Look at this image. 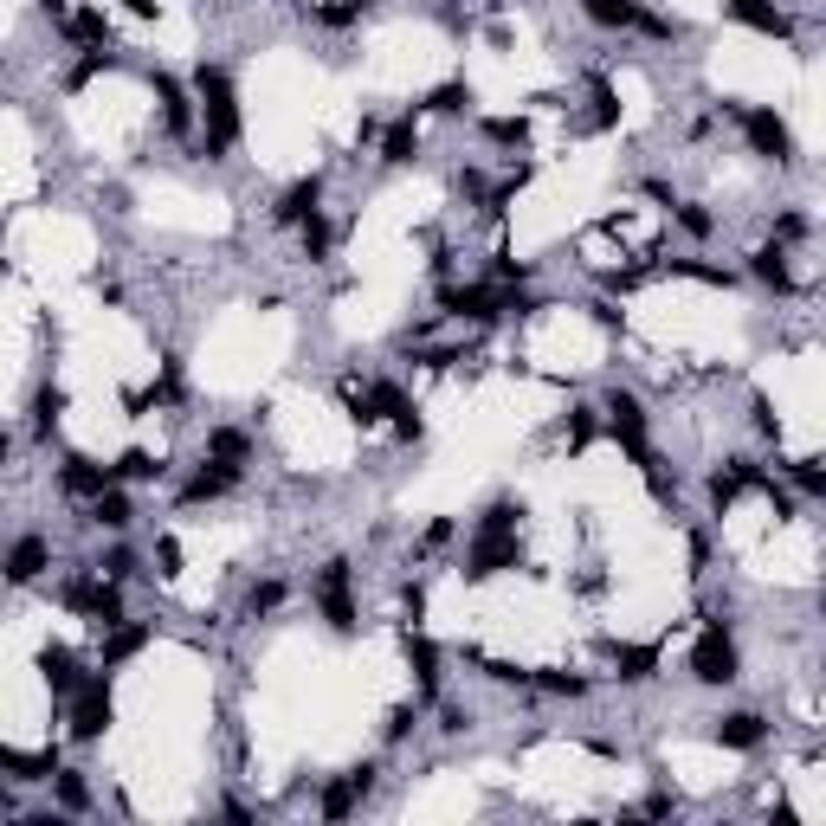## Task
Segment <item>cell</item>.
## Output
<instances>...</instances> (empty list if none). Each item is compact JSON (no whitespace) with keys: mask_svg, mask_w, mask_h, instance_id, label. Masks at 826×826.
Segmentation results:
<instances>
[{"mask_svg":"<svg viewBox=\"0 0 826 826\" xmlns=\"http://www.w3.org/2000/svg\"><path fill=\"white\" fill-rule=\"evenodd\" d=\"M194 91H201L206 104V155H226L233 142H239V91H233V78L220 66H201L194 71Z\"/></svg>","mask_w":826,"mask_h":826,"instance_id":"1","label":"cell"},{"mask_svg":"<svg viewBox=\"0 0 826 826\" xmlns=\"http://www.w3.org/2000/svg\"><path fill=\"white\" fill-rule=\"evenodd\" d=\"M691 678H697V685H736V678H743V659H736V639H730L723 620H710V626L697 633V646H691Z\"/></svg>","mask_w":826,"mask_h":826,"instance_id":"2","label":"cell"},{"mask_svg":"<svg viewBox=\"0 0 826 826\" xmlns=\"http://www.w3.org/2000/svg\"><path fill=\"white\" fill-rule=\"evenodd\" d=\"M601 413H607V433L626 446V459H633L639 472H646V465H659V459H652V439H646V408H639V394L614 388V394L601 401Z\"/></svg>","mask_w":826,"mask_h":826,"instance_id":"3","label":"cell"},{"mask_svg":"<svg viewBox=\"0 0 826 826\" xmlns=\"http://www.w3.org/2000/svg\"><path fill=\"white\" fill-rule=\"evenodd\" d=\"M736 123H743V137H750V149H756L762 162H794V137H788V123L768 110V104H756V110H743V104H723Z\"/></svg>","mask_w":826,"mask_h":826,"instance_id":"4","label":"cell"},{"mask_svg":"<svg viewBox=\"0 0 826 826\" xmlns=\"http://www.w3.org/2000/svg\"><path fill=\"white\" fill-rule=\"evenodd\" d=\"M117 704H110V678H84L78 697H71V743H97L110 730Z\"/></svg>","mask_w":826,"mask_h":826,"instance_id":"5","label":"cell"},{"mask_svg":"<svg viewBox=\"0 0 826 826\" xmlns=\"http://www.w3.org/2000/svg\"><path fill=\"white\" fill-rule=\"evenodd\" d=\"M317 607H323V620L337 626V633H355L362 620H355V594H349V562L337 555V562H323V575H317Z\"/></svg>","mask_w":826,"mask_h":826,"instance_id":"6","label":"cell"},{"mask_svg":"<svg viewBox=\"0 0 826 826\" xmlns=\"http://www.w3.org/2000/svg\"><path fill=\"white\" fill-rule=\"evenodd\" d=\"M523 550H517V536H472V550H465V581H491V575H504V568H517Z\"/></svg>","mask_w":826,"mask_h":826,"instance_id":"7","label":"cell"},{"mask_svg":"<svg viewBox=\"0 0 826 826\" xmlns=\"http://www.w3.org/2000/svg\"><path fill=\"white\" fill-rule=\"evenodd\" d=\"M368 788H375V768H368V762H355L343 781H330V788H323L317 814H323V821H349V814H355V801H362Z\"/></svg>","mask_w":826,"mask_h":826,"instance_id":"8","label":"cell"},{"mask_svg":"<svg viewBox=\"0 0 826 826\" xmlns=\"http://www.w3.org/2000/svg\"><path fill=\"white\" fill-rule=\"evenodd\" d=\"M110 479H117V472H104V465H97V459H84V452H71L66 465H59V491H66V497H78V504L104 497V491H110Z\"/></svg>","mask_w":826,"mask_h":826,"instance_id":"9","label":"cell"},{"mask_svg":"<svg viewBox=\"0 0 826 826\" xmlns=\"http://www.w3.org/2000/svg\"><path fill=\"white\" fill-rule=\"evenodd\" d=\"M723 13H730L736 26L762 33V39H788V33H794V26H788V13H781L775 0H723Z\"/></svg>","mask_w":826,"mask_h":826,"instance_id":"10","label":"cell"},{"mask_svg":"<svg viewBox=\"0 0 826 826\" xmlns=\"http://www.w3.org/2000/svg\"><path fill=\"white\" fill-rule=\"evenodd\" d=\"M39 672H46V691H52L59 704H71L78 685H84V665H78L71 646H46V652H39Z\"/></svg>","mask_w":826,"mask_h":826,"instance_id":"11","label":"cell"},{"mask_svg":"<svg viewBox=\"0 0 826 826\" xmlns=\"http://www.w3.org/2000/svg\"><path fill=\"white\" fill-rule=\"evenodd\" d=\"M149 91H155V104H162V123H168L175 137H188V130H194V104H188V91H181V78H168V71H155V78H149Z\"/></svg>","mask_w":826,"mask_h":826,"instance_id":"12","label":"cell"},{"mask_svg":"<svg viewBox=\"0 0 826 826\" xmlns=\"http://www.w3.org/2000/svg\"><path fill=\"white\" fill-rule=\"evenodd\" d=\"M46 568H52V543H46V536H20V543L7 550V581H13V588L39 581Z\"/></svg>","mask_w":826,"mask_h":826,"instance_id":"13","label":"cell"},{"mask_svg":"<svg viewBox=\"0 0 826 826\" xmlns=\"http://www.w3.org/2000/svg\"><path fill=\"white\" fill-rule=\"evenodd\" d=\"M323 181H317V175H304V181H291V188H284V194H278V206H272V220L278 226H304V220H310V213H323Z\"/></svg>","mask_w":826,"mask_h":826,"instance_id":"14","label":"cell"},{"mask_svg":"<svg viewBox=\"0 0 826 826\" xmlns=\"http://www.w3.org/2000/svg\"><path fill=\"white\" fill-rule=\"evenodd\" d=\"M710 736H717L723 750H762V743H768V723H762L756 710H730V717L710 723Z\"/></svg>","mask_w":826,"mask_h":826,"instance_id":"15","label":"cell"},{"mask_svg":"<svg viewBox=\"0 0 826 826\" xmlns=\"http://www.w3.org/2000/svg\"><path fill=\"white\" fill-rule=\"evenodd\" d=\"M413 155H420V117H401V123H388V130H381V162H388V168H408Z\"/></svg>","mask_w":826,"mask_h":826,"instance_id":"16","label":"cell"},{"mask_svg":"<svg viewBox=\"0 0 826 826\" xmlns=\"http://www.w3.org/2000/svg\"><path fill=\"white\" fill-rule=\"evenodd\" d=\"M0 768H13V781H26V788H33V781H52V775H59V750L26 756V750H13V743H7V750H0Z\"/></svg>","mask_w":826,"mask_h":826,"instance_id":"17","label":"cell"},{"mask_svg":"<svg viewBox=\"0 0 826 826\" xmlns=\"http://www.w3.org/2000/svg\"><path fill=\"white\" fill-rule=\"evenodd\" d=\"M233 479H239L233 465H220V459H206L201 472L188 479V491H181V504H213V497H226V491H233Z\"/></svg>","mask_w":826,"mask_h":826,"instance_id":"18","label":"cell"},{"mask_svg":"<svg viewBox=\"0 0 826 826\" xmlns=\"http://www.w3.org/2000/svg\"><path fill=\"white\" fill-rule=\"evenodd\" d=\"M149 639H155V626H137V620L110 626V639H104V672H110V665H123V659H137Z\"/></svg>","mask_w":826,"mask_h":826,"instance_id":"19","label":"cell"},{"mask_svg":"<svg viewBox=\"0 0 826 826\" xmlns=\"http://www.w3.org/2000/svg\"><path fill=\"white\" fill-rule=\"evenodd\" d=\"M614 672L620 685H646L659 672V646H614Z\"/></svg>","mask_w":826,"mask_h":826,"instance_id":"20","label":"cell"},{"mask_svg":"<svg viewBox=\"0 0 826 826\" xmlns=\"http://www.w3.org/2000/svg\"><path fill=\"white\" fill-rule=\"evenodd\" d=\"M581 13H588V26H601V33H626V26L639 20V0H581Z\"/></svg>","mask_w":826,"mask_h":826,"instance_id":"21","label":"cell"},{"mask_svg":"<svg viewBox=\"0 0 826 826\" xmlns=\"http://www.w3.org/2000/svg\"><path fill=\"white\" fill-rule=\"evenodd\" d=\"M206 459H220V465L239 472V465L252 459V439H246L239 426H213V433H206Z\"/></svg>","mask_w":826,"mask_h":826,"instance_id":"22","label":"cell"},{"mask_svg":"<svg viewBox=\"0 0 826 826\" xmlns=\"http://www.w3.org/2000/svg\"><path fill=\"white\" fill-rule=\"evenodd\" d=\"M517 523H523V497H491L479 517V536H517Z\"/></svg>","mask_w":826,"mask_h":826,"instance_id":"23","label":"cell"},{"mask_svg":"<svg viewBox=\"0 0 826 826\" xmlns=\"http://www.w3.org/2000/svg\"><path fill=\"white\" fill-rule=\"evenodd\" d=\"M750 272H756L768 291H794V278H788V252H781L775 239H768L762 252H750Z\"/></svg>","mask_w":826,"mask_h":826,"instance_id":"24","label":"cell"},{"mask_svg":"<svg viewBox=\"0 0 826 826\" xmlns=\"http://www.w3.org/2000/svg\"><path fill=\"white\" fill-rule=\"evenodd\" d=\"M130 517H137V510H130V497H123L117 484H110L104 497H91V523H97V530H130Z\"/></svg>","mask_w":826,"mask_h":826,"instance_id":"25","label":"cell"},{"mask_svg":"<svg viewBox=\"0 0 826 826\" xmlns=\"http://www.w3.org/2000/svg\"><path fill=\"white\" fill-rule=\"evenodd\" d=\"M408 665H413V678H420V691H439V646L433 639L408 633Z\"/></svg>","mask_w":826,"mask_h":826,"instance_id":"26","label":"cell"},{"mask_svg":"<svg viewBox=\"0 0 826 826\" xmlns=\"http://www.w3.org/2000/svg\"><path fill=\"white\" fill-rule=\"evenodd\" d=\"M59 33H66V39H78V46H104V39H110V20H104L97 7H78Z\"/></svg>","mask_w":826,"mask_h":826,"instance_id":"27","label":"cell"},{"mask_svg":"<svg viewBox=\"0 0 826 826\" xmlns=\"http://www.w3.org/2000/svg\"><path fill=\"white\" fill-rule=\"evenodd\" d=\"M472 104H479V97H472V84H459V78H452V84H439V91L426 97V110H433V117H472Z\"/></svg>","mask_w":826,"mask_h":826,"instance_id":"28","label":"cell"},{"mask_svg":"<svg viewBox=\"0 0 826 826\" xmlns=\"http://www.w3.org/2000/svg\"><path fill=\"white\" fill-rule=\"evenodd\" d=\"M59 413H66V394H59V388L46 381V388L33 394V433H39V439H52V426H59Z\"/></svg>","mask_w":826,"mask_h":826,"instance_id":"29","label":"cell"},{"mask_svg":"<svg viewBox=\"0 0 826 826\" xmlns=\"http://www.w3.org/2000/svg\"><path fill=\"white\" fill-rule=\"evenodd\" d=\"M168 465L155 459V452H142V446H130L123 459H117V479H130V484H149V479H162Z\"/></svg>","mask_w":826,"mask_h":826,"instance_id":"30","label":"cell"},{"mask_svg":"<svg viewBox=\"0 0 826 826\" xmlns=\"http://www.w3.org/2000/svg\"><path fill=\"white\" fill-rule=\"evenodd\" d=\"M52 788H59V807H66V814H84V807H91V788H84V775H78V768H59V775H52Z\"/></svg>","mask_w":826,"mask_h":826,"instance_id":"31","label":"cell"},{"mask_svg":"<svg viewBox=\"0 0 826 826\" xmlns=\"http://www.w3.org/2000/svg\"><path fill=\"white\" fill-rule=\"evenodd\" d=\"M536 685L550 691V697H588V678H581V672H562V665L536 672Z\"/></svg>","mask_w":826,"mask_h":826,"instance_id":"32","label":"cell"},{"mask_svg":"<svg viewBox=\"0 0 826 826\" xmlns=\"http://www.w3.org/2000/svg\"><path fill=\"white\" fill-rule=\"evenodd\" d=\"M788 479L801 484L807 497H826V459H794V465H788Z\"/></svg>","mask_w":826,"mask_h":826,"instance_id":"33","label":"cell"},{"mask_svg":"<svg viewBox=\"0 0 826 826\" xmlns=\"http://www.w3.org/2000/svg\"><path fill=\"white\" fill-rule=\"evenodd\" d=\"M297 239H304L310 259H330V220H323V213H310V220L297 226Z\"/></svg>","mask_w":826,"mask_h":826,"instance_id":"34","label":"cell"},{"mask_svg":"<svg viewBox=\"0 0 826 826\" xmlns=\"http://www.w3.org/2000/svg\"><path fill=\"white\" fill-rule=\"evenodd\" d=\"M672 272L697 278V284H717V291H730V284H736V278L723 272V266H704V259H672Z\"/></svg>","mask_w":826,"mask_h":826,"instance_id":"35","label":"cell"},{"mask_svg":"<svg viewBox=\"0 0 826 826\" xmlns=\"http://www.w3.org/2000/svg\"><path fill=\"white\" fill-rule=\"evenodd\" d=\"M672 213H678V226H685L691 239H710V233H717V220H710V213H704L697 201H678Z\"/></svg>","mask_w":826,"mask_h":826,"instance_id":"36","label":"cell"},{"mask_svg":"<svg viewBox=\"0 0 826 826\" xmlns=\"http://www.w3.org/2000/svg\"><path fill=\"white\" fill-rule=\"evenodd\" d=\"M588 439H594V408H575L568 413V452H588Z\"/></svg>","mask_w":826,"mask_h":826,"instance_id":"37","label":"cell"},{"mask_svg":"<svg viewBox=\"0 0 826 826\" xmlns=\"http://www.w3.org/2000/svg\"><path fill=\"white\" fill-rule=\"evenodd\" d=\"M317 20L323 26H355L362 20V0H330V7H317Z\"/></svg>","mask_w":826,"mask_h":826,"instance_id":"38","label":"cell"},{"mask_svg":"<svg viewBox=\"0 0 826 826\" xmlns=\"http://www.w3.org/2000/svg\"><path fill=\"white\" fill-rule=\"evenodd\" d=\"M484 137L491 142H523V117H484Z\"/></svg>","mask_w":826,"mask_h":826,"instance_id":"39","label":"cell"},{"mask_svg":"<svg viewBox=\"0 0 826 826\" xmlns=\"http://www.w3.org/2000/svg\"><path fill=\"white\" fill-rule=\"evenodd\" d=\"M97 568H104L110 581H130V575H137V555H130V550H110L104 562H97Z\"/></svg>","mask_w":826,"mask_h":826,"instance_id":"40","label":"cell"},{"mask_svg":"<svg viewBox=\"0 0 826 826\" xmlns=\"http://www.w3.org/2000/svg\"><path fill=\"white\" fill-rule=\"evenodd\" d=\"M278 601H284V581H259V588H252V601H246V607H252V614H272Z\"/></svg>","mask_w":826,"mask_h":826,"instance_id":"41","label":"cell"},{"mask_svg":"<svg viewBox=\"0 0 826 826\" xmlns=\"http://www.w3.org/2000/svg\"><path fill=\"white\" fill-rule=\"evenodd\" d=\"M794 239H807V220L801 213H781L775 220V246H794Z\"/></svg>","mask_w":826,"mask_h":826,"instance_id":"42","label":"cell"},{"mask_svg":"<svg viewBox=\"0 0 826 826\" xmlns=\"http://www.w3.org/2000/svg\"><path fill=\"white\" fill-rule=\"evenodd\" d=\"M155 562H162V575L175 581V575H181V543H175V536H162V543H155Z\"/></svg>","mask_w":826,"mask_h":826,"instance_id":"43","label":"cell"},{"mask_svg":"<svg viewBox=\"0 0 826 826\" xmlns=\"http://www.w3.org/2000/svg\"><path fill=\"white\" fill-rule=\"evenodd\" d=\"M439 730H446V736L472 730V710H465V704H446V710H439Z\"/></svg>","mask_w":826,"mask_h":826,"instance_id":"44","label":"cell"},{"mask_svg":"<svg viewBox=\"0 0 826 826\" xmlns=\"http://www.w3.org/2000/svg\"><path fill=\"white\" fill-rule=\"evenodd\" d=\"M413 723H420V717H413L408 704H401V710H388V743H401V736H408Z\"/></svg>","mask_w":826,"mask_h":826,"instance_id":"45","label":"cell"},{"mask_svg":"<svg viewBox=\"0 0 826 826\" xmlns=\"http://www.w3.org/2000/svg\"><path fill=\"white\" fill-rule=\"evenodd\" d=\"M756 433H762V439H781V420H775L768 401H756Z\"/></svg>","mask_w":826,"mask_h":826,"instance_id":"46","label":"cell"},{"mask_svg":"<svg viewBox=\"0 0 826 826\" xmlns=\"http://www.w3.org/2000/svg\"><path fill=\"white\" fill-rule=\"evenodd\" d=\"M39 7H46V13H52L59 26H66V20H71V0H39Z\"/></svg>","mask_w":826,"mask_h":826,"instance_id":"47","label":"cell"},{"mask_svg":"<svg viewBox=\"0 0 826 826\" xmlns=\"http://www.w3.org/2000/svg\"><path fill=\"white\" fill-rule=\"evenodd\" d=\"M291 7H304V0H291Z\"/></svg>","mask_w":826,"mask_h":826,"instance_id":"48","label":"cell"}]
</instances>
